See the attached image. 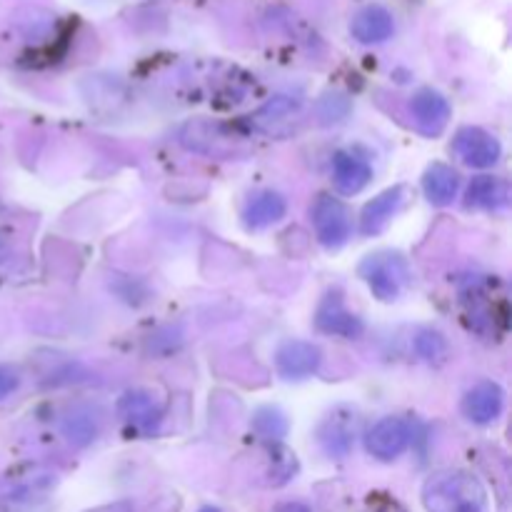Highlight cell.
<instances>
[{
    "label": "cell",
    "instance_id": "cell-1",
    "mask_svg": "<svg viewBox=\"0 0 512 512\" xmlns=\"http://www.w3.org/2000/svg\"><path fill=\"white\" fill-rule=\"evenodd\" d=\"M423 505L428 512H485L488 493L475 475L465 470H443L430 475L425 483Z\"/></svg>",
    "mask_w": 512,
    "mask_h": 512
},
{
    "label": "cell",
    "instance_id": "cell-2",
    "mask_svg": "<svg viewBox=\"0 0 512 512\" xmlns=\"http://www.w3.org/2000/svg\"><path fill=\"white\" fill-rule=\"evenodd\" d=\"M460 305H463V318L468 328L480 338H500V333L508 328V300H505L498 280H470L460 290Z\"/></svg>",
    "mask_w": 512,
    "mask_h": 512
},
{
    "label": "cell",
    "instance_id": "cell-3",
    "mask_svg": "<svg viewBox=\"0 0 512 512\" xmlns=\"http://www.w3.org/2000/svg\"><path fill=\"white\" fill-rule=\"evenodd\" d=\"M58 478L40 465H25V468L10 470L0 478V505L10 512H35V508L48 500Z\"/></svg>",
    "mask_w": 512,
    "mask_h": 512
},
{
    "label": "cell",
    "instance_id": "cell-4",
    "mask_svg": "<svg viewBox=\"0 0 512 512\" xmlns=\"http://www.w3.org/2000/svg\"><path fill=\"white\" fill-rule=\"evenodd\" d=\"M360 278L368 283L373 295L383 303H393L400 298L410 283L408 260L400 253H375L360 263Z\"/></svg>",
    "mask_w": 512,
    "mask_h": 512
},
{
    "label": "cell",
    "instance_id": "cell-5",
    "mask_svg": "<svg viewBox=\"0 0 512 512\" xmlns=\"http://www.w3.org/2000/svg\"><path fill=\"white\" fill-rule=\"evenodd\" d=\"M313 225L320 245L328 250H338L348 243L353 233V218L345 203L333 195H320L313 205Z\"/></svg>",
    "mask_w": 512,
    "mask_h": 512
},
{
    "label": "cell",
    "instance_id": "cell-6",
    "mask_svg": "<svg viewBox=\"0 0 512 512\" xmlns=\"http://www.w3.org/2000/svg\"><path fill=\"white\" fill-rule=\"evenodd\" d=\"M315 328L325 335H338V338H360L365 330L363 320L348 310L343 295L338 290H330L323 298V303L318 305V313H315Z\"/></svg>",
    "mask_w": 512,
    "mask_h": 512
},
{
    "label": "cell",
    "instance_id": "cell-7",
    "mask_svg": "<svg viewBox=\"0 0 512 512\" xmlns=\"http://www.w3.org/2000/svg\"><path fill=\"white\" fill-rule=\"evenodd\" d=\"M453 150L460 155L465 165L470 168H493L500 160V140L495 135H490L488 130L475 128V125H468V128H460L455 133Z\"/></svg>",
    "mask_w": 512,
    "mask_h": 512
},
{
    "label": "cell",
    "instance_id": "cell-8",
    "mask_svg": "<svg viewBox=\"0 0 512 512\" xmlns=\"http://www.w3.org/2000/svg\"><path fill=\"white\" fill-rule=\"evenodd\" d=\"M410 113H413L415 128L420 133L428 135V138H438L448 128L453 110H450L448 98L443 93L433 88H423L410 100Z\"/></svg>",
    "mask_w": 512,
    "mask_h": 512
},
{
    "label": "cell",
    "instance_id": "cell-9",
    "mask_svg": "<svg viewBox=\"0 0 512 512\" xmlns=\"http://www.w3.org/2000/svg\"><path fill=\"white\" fill-rule=\"evenodd\" d=\"M323 365V353L308 340H288L275 353V368L285 380H305Z\"/></svg>",
    "mask_w": 512,
    "mask_h": 512
},
{
    "label": "cell",
    "instance_id": "cell-10",
    "mask_svg": "<svg viewBox=\"0 0 512 512\" xmlns=\"http://www.w3.org/2000/svg\"><path fill=\"white\" fill-rule=\"evenodd\" d=\"M410 425L403 418H383L365 435V450L378 460H395L408 450Z\"/></svg>",
    "mask_w": 512,
    "mask_h": 512
},
{
    "label": "cell",
    "instance_id": "cell-11",
    "mask_svg": "<svg viewBox=\"0 0 512 512\" xmlns=\"http://www.w3.org/2000/svg\"><path fill=\"white\" fill-rule=\"evenodd\" d=\"M303 115V105L300 100L290 98V95H275L268 103L260 105L253 115L248 118L250 128L265 135H283L288 133L290 125L298 123Z\"/></svg>",
    "mask_w": 512,
    "mask_h": 512
},
{
    "label": "cell",
    "instance_id": "cell-12",
    "mask_svg": "<svg viewBox=\"0 0 512 512\" xmlns=\"http://www.w3.org/2000/svg\"><path fill=\"white\" fill-rule=\"evenodd\" d=\"M410 198V190L405 185H395V188L385 190L378 198L370 200L363 208L360 215V233L363 235H380L390 223H393L395 215L405 208Z\"/></svg>",
    "mask_w": 512,
    "mask_h": 512
},
{
    "label": "cell",
    "instance_id": "cell-13",
    "mask_svg": "<svg viewBox=\"0 0 512 512\" xmlns=\"http://www.w3.org/2000/svg\"><path fill=\"white\" fill-rule=\"evenodd\" d=\"M505 393L493 380H480L465 393L463 415L475 425H490L503 415Z\"/></svg>",
    "mask_w": 512,
    "mask_h": 512
},
{
    "label": "cell",
    "instance_id": "cell-14",
    "mask_svg": "<svg viewBox=\"0 0 512 512\" xmlns=\"http://www.w3.org/2000/svg\"><path fill=\"white\" fill-rule=\"evenodd\" d=\"M118 415L135 433H153L160 420H163V410H160L158 400L145 393V390H128L118 400Z\"/></svg>",
    "mask_w": 512,
    "mask_h": 512
},
{
    "label": "cell",
    "instance_id": "cell-15",
    "mask_svg": "<svg viewBox=\"0 0 512 512\" xmlns=\"http://www.w3.org/2000/svg\"><path fill=\"white\" fill-rule=\"evenodd\" d=\"M180 140H183L185 148L198 150V153L205 155H215V158H228L230 153H235L230 135H225L220 125L208 123V120H195V123L185 125L180 130Z\"/></svg>",
    "mask_w": 512,
    "mask_h": 512
},
{
    "label": "cell",
    "instance_id": "cell-16",
    "mask_svg": "<svg viewBox=\"0 0 512 512\" xmlns=\"http://www.w3.org/2000/svg\"><path fill=\"white\" fill-rule=\"evenodd\" d=\"M373 180V168L353 150H340L333 158V183L343 195H358Z\"/></svg>",
    "mask_w": 512,
    "mask_h": 512
},
{
    "label": "cell",
    "instance_id": "cell-17",
    "mask_svg": "<svg viewBox=\"0 0 512 512\" xmlns=\"http://www.w3.org/2000/svg\"><path fill=\"white\" fill-rule=\"evenodd\" d=\"M510 200V183L498 175H478L465 193V205L475 210H505Z\"/></svg>",
    "mask_w": 512,
    "mask_h": 512
},
{
    "label": "cell",
    "instance_id": "cell-18",
    "mask_svg": "<svg viewBox=\"0 0 512 512\" xmlns=\"http://www.w3.org/2000/svg\"><path fill=\"white\" fill-rule=\"evenodd\" d=\"M288 213V203L280 193H273V190H263L255 198L248 200L243 210V223L248 230H265L270 225L280 223Z\"/></svg>",
    "mask_w": 512,
    "mask_h": 512
},
{
    "label": "cell",
    "instance_id": "cell-19",
    "mask_svg": "<svg viewBox=\"0 0 512 512\" xmlns=\"http://www.w3.org/2000/svg\"><path fill=\"white\" fill-rule=\"evenodd\" d=\"M350 30H353V38L360 40V43H383L395 33V20L385 8L370 5V8H363L355 15Z\"/></svg>",
    "mask_w": 512,
    "mask_h": 512
},
{
    "label": "cell",
    "instance_id": "cell-20",
    "mask_svg": "<svg viewBox=\"0 0 512 512\" xmlns=\"http://www.w3.org/2000/svg\"><path fill=\"white\" fill-rule=\"evenodd\" d=\"M458 188H460V175L455 173L450 165L435 163L425 170L423 175L425 198H428L433 205H438V208H445V205L453 203V200L458 198Z\"/></svg>",
    "mask_w": 512,
    "mask_h": 512
},
{
    "label": "cell",
    "instance_id": "cell-21",
    "mask_svg": "<svg viewBox=\"0 0 512 512\" xmlns=\"http://www.w3.org/2000/svg\"><path fill=\"white\" fill-rule=\"evenodd\" d=\"M353 415H343L338 413L330 415L328 420L323 423L320 428V445L328 455L333 458H345L353 448V440H355V420H350Z\"/></svg>",
    "mask_w": 512,
    "mask_h": 512
},
{
    "label": "cell",
    "instance_id": "cell-22",
    "mask_svg": "<svg viewBox=\"0 0 512 512\" xmlns=\"http://www.w3.org/2000/svg\"><path fill=\"white\" fill-rule=\"evenodd\" d=\"M63 433L70 443L83 448V445H90L95 440V435H98V423H95V418L90 413H78V410H75V413H70L68 418L63 420Z\"/></svg>",
    "mask_w": 512,
    "mask_h": 512
},
{
    "label": "cell",
    "instance_id": "cell-23",
    "mask_svg": "<svg viewBox=\"0 0 512 512\" xmlns=\"http://www.w3.org/2000/svg\"><path fill=\"white\" fill-rule=\"evenodd\" d=\"M253 428L258 430L260 438L278 443L288 433V420L278 408H260L253 418Z\"/></svg>",
    "mask_w": 512,
    "mask_h": 512
},
{
    "label": "cell",
    "instance_id": "cell-24",
    "mask_svg": "<svg viewBox=\"0 0 512 512\" xmlns=\"http://www.w3.org/2000/svg\"><path fill=\"white\" fill-rule=\"evenodd\" d=\"M415 350L430 365H443L448 358V340L435 330H420L415 338Z\"/></svg>",
    "mask_w": 512,
    "mask_h": 512
},
{
    "label": "cell",
    "instance_id": "cell-25",
    "mask_svg": "<svg viewBox=\"0 0 512 512\" xmlns=\"http://www.w3.org/2000/svg\"><path fill=\"white\" fill-rule=\"evenodd\" d=\"M20 385V373L10 365H0V400L13 395Z\"/></svg>",
    "mask_w": 512,
    "mask_h": 512
},
{
    "label": "cell",
    "instance_id": "cell-26",
    "mask_svg": "<svg viewBox=\"0 0 512 512\" xmlns=\"http://www.w3.org/2000/svg\"><path fill=\"white\" fill-rule=\"evenodd\" d=\"M88 512H133L128 503H113V505H103V508H95Z\"/></svg>",
    "mask_w": 512,
    "mask_h": 512
},
{
    "label": "cell",
    "instance_id": "cell-27",
    "mask_svg": "<svg viewBox=\"0 0 512 512\" xmlns=\"http://www.w3.org/2000/svg\"><path fill=\"white\" fill-rule=\"evenodd\" d=\"M275 512H310V508L303 503H285V505H280Z\"/></svg>",
    "mask_w": 512,
    "mask_h": 512
},
{
    "label": "cell",
    "instance_id": "cell-28",
    "mask_svg": "<svg viewBox=\"0 0 512 512\" xmlns=\"http://www.w3.org/2000/svg\"><path fill=\"white\" fill-rule=\"evenodd\" d=\"M5 253H8V245H5L3 235H0V260H3V258H5Z\"/></svg>",
    "mask_w": 512,
    "mask_h": 512
},
{
    "label": "cell",
    "instance_id": "cell-29",
    "mask_svg": "<svg viewBox=\"0 0 512 512\" xmlns=\"http://www.w3.org/2000/svg\"><path fill=\"white\" fill-rule=\"evenodd\" d=\"M200 512H220V510L218 508H203Z\"/></svg>",
    "mask_w": 512,
    "mask_h": 512
}]
</instances>
